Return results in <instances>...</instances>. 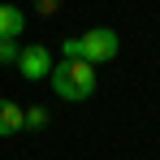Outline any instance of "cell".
Returning a JSON list of instances; mask_svg holds the SVG:
<instances>
[{"label": "cell", "mask_w": 160, "mask_h": 160, "mask_svg": "<svg viewBox=\"0 0 160 160\" xmlns=\"http://www.w3.org/2000/svg\"><path fill=\"white\" fill-rule=\"evenodd\" d=\"M48 126V108H22V130H43Z\"/></svg>", "instance_id": "8992f818"}, {"label": "cell", "mask_w": 160, "mask_h": 160, "mask_svg": "<svg viewBox=\"0 0 160 160\" xmlns=\"http://www.w3.org/2000/svg\"><path fill=\"white\" fill-rule=\"evenodd\" d=\"M18 52H22L18 39L13 35H0V65H18Z\"/></svg>", "instance_id": "52a82bcc"}, {"label": "cell", "mask_w": 160, "mask_h": 160, "mask_svg": "<svg viewBox=\"0 0 160 160\" xmlns=\"http://www.w3.org/2000/svg\"><path fill=\"white\" fill-rule=\"evenodd\" d=\"M48 82H52V91L61 95V100H87L91 91H95V65L91 61H61V65H52V74H48Z\"/></svg>", "instance_id": "6da1fadb"}, {"label": "cell", "mask_w": 160, "mask_h": 160, "mask_svg": "<svg viewBox=\"0 0 160 160\" xmlns=\"http://www.w3.org/2000/svg\"><path fill=\"white\" fill-rule=\"evenodd\" d=\"M78 48H82V61H91V65H104V61H112V56H117L121 39H117V30L95 26V30H87V35L78 39Z\"/></svg>", "instance_id": "7a4b0ae2"}, {"label": "cell", "mask_w": 160, "mask_h": 160, "mask_svg": "<svg viewBox=\"0 0 160 160\" xmlns=\"http://www.w3.org/2000/svg\"><path fill=\"white\" fill-rule=\"evenodd\" d=\"M26 30V18H22V9H13V4H0V35H22Z\"/></svg>", "instance_id": "5b68a950"}, {"label": "cell", "mask_w": 160, "mask_h": 160, "mask_svg": "<svg viewBox=\"0 0 160 160\" xmlns=\"http://www.w3.org/2000/svg\"><path fill=\"white\" fill-rule=\"evenodd\" d=\"M39 13H56V0H39Z\"/></svg>", "instance_id": "ba28073f"}, {"label": "cell", "mask_w": 160, "mask_h": 160, "mask_svg": "<svg viewBox=\"0 0 160 160\" xmlns=\"http://www.w3.org/2000/svg\"><path fill=\"white\" fill-rule=\"evenodd\" d=\"M22 130V104H13V100H0V138H9V134Z\"/></svg>", "instance_id": "277c9868"}, {"label": "cell", "mask_w": 160, "mask_h": 160, "mask_svg": "<svg viewBox=\"0 0 160 160\" xmlns=\"http://www.w3.org/2000/svg\"><path fill=\"white\" fill-rule=\"evenodd\" d=\"M18 69H22L26 82H43L52 74V52H48L43 43H26V48L18 52Z\"/></svg>", "instance_id": "3957f363"}]
</instances>
